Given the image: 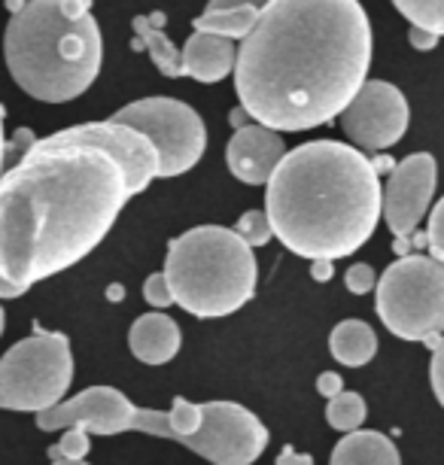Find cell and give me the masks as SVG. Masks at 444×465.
I'll use <instances>...</instances> for the list:
<instances>
[{"label": "cell", "mask_w": 444, "mask_h": 465, "mask_svg": "<svg viewBox=\"0 0 444 465\" xmlns=\"http://www.w3.org/2000/svg\"><path fill=\"white\" fill-rule=\"evenodd\" d=\"M439 34L429 31V28H420V25H411V31H408V43L417 49V52H432L439 46Z\"/></svg>", "instance_id": "cell-27"}, {"label": "cell", "mask_w": 444, "mask_h": 465, "mask_svg": "<svg viewBox=\"0 0 444 465\" xmlns=\"http://www.w3.org/2000/svg\"><path fill=\"white\" fill-rule=\"evenodd\" d=\"M378 317L402 341L435 347L444 335V262L402 256L378 280Z\"/></svg>", "instance_id": "cell-7"}, {"label": "cell", "mask_w": 444, "mask_h": 465, "mask_svg": "<svg viewBox=\"0 0 444 465\" xmlns=\"http://www.w3.org/2000/svg\"><path fill=\"white\" fill-rule=\"evenodd\" d=\"M429 377H432V390L439 405L444 408V335L439 344L432 347V365H429Z\"/></svg>", "instance_id": "cell-26"}, {"label": "cell", "mask_w": 444, "mask_h": 465, "mask_svg": "<svg viewBox=\"0 0 444 465\" xmlns=\"http://www.w3.org/2000/svg\"><path fill=\"white\" fill-rule=\"evenodd\" d=\"M143 298L150 302L153 307H171L177 304L173 302V289H171V280L164 271H159V274H150L143 283Z\"/></svg>", "instance_id": "cell-24"}, {"label": "cell", "mask_w": 444, "mask_h": 465, "mask_svg": "<svg viewBox=\"0 0 444 465\" xmlns=\"http://www.w3.org/2000/svg\"><path fill=\"white\" fill-rule=\"evenodd\" d=\"M259 6H229V10H207L192 22L195 31H211L222 34V37L243 40L252 31V25L259 19Z\"/></svg>", "instance_id": "cell-18"}, {"label": "cell", "mask_w": 444, "mask_h": 465, "mask_svg": "<svg viewBox=\"0 0 444 465\" xmlns=\"http://www.w3.org/2000/svg\"><path fill=\"white\" fill-rule=\"evenodd\" d=\"M74 381L71 341L61 331H34L0 359V408L46 411L64 399Z\"/></svg>", "instance_id": "cell-8"}, {"label": "cell", "mask_w": 444, "mask_h": 465, "mask_svg": "<svg viewBox=\"0 0 444 465\" xmlns=\"http://www.w3.org/2000/svg\"><path fill=\"white\" fill-rule=\"evenodd\" d=\"M335 274V259H311V277L317 283H326Z\"/></svg>", "instance_id": "cell-29"}, {"label": "cell", "mask_w": 444, "mask_h": 465, "mask_svg": "<svg viewBox=\"0 0 444 465\" xmlns=\"http://www.w3.org/2000/svg\"><path fill=\"white\" fill-rule=\"evenodd\" d=\"M6 134H4V107H0V177H4V162H6Z\"/></svg>", "instance_id": "cell-32"}, {"label": "cell", "mask_w": 444, "mask_h": 465, "mask_svg": "<svg viewBox=\"0 0 444 465\" xmlns=\"http://www.w3.org/2000/svg\"><path fill=\"white\" fill-rule=\"evenodd\" d=\"M180 326L164 313H143L128 331V347L143 365H164L180 353Z\"/></svg>", "instance_id": "cell-14"}, {"label": "cell", "mask_w": 444, "mask_h": 465, "mask_svg": "<svg viewBox=\"0 0 444 465\" xmlns=\"http://www.w3.org/2000/svg\"><path fill=\"white\" fill-rule=\"evenodd\" d=\"M426 247L439 262H444V198L432 207L429 228H426Z\"/></svg>", "instance_id": "cell-25"}, {"label": "cell", "mask_w": 444, "mask_h": 465, "mask_svg": "<svg viewBox=\"0 0 444 465\" xmlns=\"http://www.w3.org/2000/svg\"><path fill=\"white\" fill-rule=\"evenodd\" d=\"M164 274L173 302L198 320L241 311L256 295V256L234 228L198 225L168 243Z\"/></svg>", "instance_id": "cell-6"}, {"label": "cell", "mask_w": 444, "mask_h": 465, "mask_svg": "<svg viewBox=\"0 0 444 465\" xmlns=\"http://www.w3.org/2000/svg\"><path fill=\"white\" fill-rule=\"evenodd\" d=\"M332 462L335 465H399L402 456H399L396 444L390 441L384 432L353 429V432H344L341 441L335 444Z\"/></svg>", "instance_id": "cell-15"}, {"label": "cell", "mask_w": 444, "mask_h": 465, "mask_svg": "<svg viewBox=\"0 0 444 465\" xmlns=\"http://www.w3.org/2000/svg\"><path fill=\"white\" fill-rule=\"evenodd\" d=\"M92 432L85 426H67L64 429V438L52 447L49 450V460L52 462H80L85 460V453H89L92 447Z\"/></svg>", "instance_id": "cell-21"}, {"label": "cell", "mask_w": 444, "mask_h": 465, "mask_svg": "<svg viewBox=\"0 0 444 465\" xmlns=\"http://www.w3.org/2000/svg\"><path fill=\"white\" fill-rule=\"evenodd\" d=\"M274 238L301 259H344L371 241L384 186L369 155L341 140H311L283 155L265 183Z\"/></svg>", "instance_id": "cell-3"}, {"label": "cell", "mask_w": 444, "mask_h": 465, "mask_svg": "<svg viewBox=\"0 0 444 465\" xmlns=\"http://www.w3.org/2000/svg\"><path fill=\"white\" fill-rule=\"evenodd\" d=\"M234 232H238L241 238L250 243V247H265V243L271 241V234H274V225H271L268 210H247V213L238 219Z\"/></svg>", "instance_id": "cell-22"}, {"label": "cell", "mask_w": 444, "mask_h": 465, "mask_svg": "<svg viewBox=\"0 0 444 465\" xmlns=\"http://www.w3.org/2000/svg\"><path fill=\"white\" fill-rule=\"evenodd\" d=\"M132 28L137 34V40H141V46L150 52L153 64L159 67L162 76H168V80L183 76V52L173 46L168 40V34H164V13L137 15L132 22Z\"/></svg>", "instance_id": "cell-16"}, {"label": "cell", "mask_w": 444, "mask_h": 465, "mask_svg": "<svg viewBox=\"0 0 444 465\" xmlns=\"http://www.w3.org/2000/svg\"><path fill=\"white\" fill-rule=\"evenodd\" d=\"M344 390V381H341V374H335V371H323L317 377V392L323 399H332L338 396V392Z\"/></svg>", "instance_id": "cell-28"}, {"label": "cell", "mask_w": 444, "mask_h": 465, "mask_svg": "<svg viewBox=\"0 0 444 465\" xmlns=\"http://www.w3.org/2000/svg\"><path fill=\"white\" fill-rule=\"evenodd\" d=\"M371 22L360 0H271L241 40L234 92L277 131L338 119L369 80Z\"/></svg>", "instance_id": "cell-2"}, {"label": "cell", "mask_w": 444, "mask_h": 465, "mask_svg": "<svg viewBox=\"0 0 444 465\" xmlns=\"http://www.w3.org/2000/svg\"><path fill=\"white\" fill-rule=\"evenodd\" d=\"M365 414H369L365 399L360 392H350V390H341L338 396L329 399V405H326L329 426L338 429V432H353V429H360L365 423Z\"/></svg>", "instance_id": "cell-19"}, {"label": "cell", "mask_w": 444, "mask_h": 465, "mask_svg": "<svg viewBox=\"0 0 444 465\" xmlns=\"http://www.w3.org/2000/svg\"><path fill=\"white\" fill-rule=\"evenodd\" d=\"M28 292V286H22V283H13L10 277H4L0 274V298H19Z\"/></svg>", "instance_id": "cell-31"}, {"label": "cell", "mask_w": 444, "mask_h": 465, "mask_svg": "<svg viewBox=\"0 0 444 465\" xmlns=\"http://www.w3.org/2000/svg\"><path fill=\"white\" fill-rule=\"evenodd\" d=\"M286 146L283 137L271 125H241L229 140L225 149V164H229L232 177L247 183V186H265L283 162Z\"/></svg>", "instance_id": "cell-12"}, {"label": "cell", "mask_w": 444, "mask_h": 465, "mask_svg": "<svg viewBox=\"0 0 444 465\" xmlns=\"http://www.w3.org/2000/svg\"><path fill=\"white\" fill-rule=\"evenodd\" d=\"M393 6L411 25L435 31L444 37V0H393Z\"/></svg>", "instance_id": "cell-20"}, {"label": "cell", "mask_w": 444, "mask_h": 465, "mask_svg": "<svg viewBox=\"0 0 444 465\" xmlns=\"http://www.w3.org/2000/svg\"><path fill=\"white\" fill-rule=\"evenodd\" d=\"M338 119H341L347 137L360 149H390L405 137L411 110H408L405 94L393 83L365 80Z\"/></svg>", "instance_id": "cell-10"}, {"label": "cell", "mask_w": 444, "mask_h": 465, "mask_svg": "<svg viewBox=\"0 0 444 465\" xmlns=\"http://www.w3.org/2000/svg\"><path fill=\"white\" fill-rule=\"evenodd\" d=\"M4 58L25 94L67 104L98 80L104 40L92 0H28L10 15Z\"/></svg>", "instance_id": "cell-5"}, {"label": "cell", "mask_w": 444, "mask_h": 465, "mask_svg": "<svg viewBox=\"0 0 444 465\" xmlns=\"http://www.w3.org/2000/svg\"><path fill=\"white\" fill-rule=\"evenodd\" d=\"M4 322H6V313H4V307H0V335H4Z\"/></svg>", "instance_id": "cell-34"}, {"label": "cell", "mask_w": 444, "mask_h": 465, "mask_svg": "<svg viewBox=\"0 0 444 465\" xmlns=\"http://www.w3.org/2000/svg\"><path fill=\"white\" fill-rule=\"evenodd\" d=\"M439 186V164L429 153L408 155L390 171L384 186V219L396 234V250L408 252L420 219L429 213V204Z\"/></svg>", "instance_id": "cell-11"}, {"label": "cell", "mask_w": 444, "mask_h": 465, "mask_svg": "<svg viewBox=\"0 0 444 465\" xmlns=\"http://www.w3.org/2000/svg\"><path fill=\"white\" fill-rule=\"evenodd\" d=\"M378 274H374L371 265H365V262H356V265L347 268L344 274V286L350 289L353 295H369L371 289H378Z\"/></svg>", "instance_id": "cell-23"}, {"label": "cell", "mask_w": 444, "mask_h": 465, "mask_svg": "<svg viewBox=\"0 0 444 465\" xmlns=\"http://www.w3.org/2000/svg\"><path fill=\"white\" fill-rule=\"evenodd\" d=\"M67 426H85L92 435L143 432L171 438L216 465H250L268 447V429L262 420L234 401L195 405L177 396L164 414V411L132 405L113 386H89L80 396L37 411L40 432H55Z\"/></svg>", "instance_id": "cell-4"}, {"label": "cell", "mask_w": 444, "mask_h": 465, "mask_svg": "<svg viewBox=\"0 0 444 465\" xmlns=\"http://www.w3.org/2000/svg\"><path fill=\"white\" fill-rule=\"evenodd\" d=\"M155 177L153 140L113 119L31 140L0 177V274L31 289L76 265Z\"/></svg>", "instance_id": "cell-1"}, {"label": "cell", "mask_w": 444, "mask_h": 465, "mask_svg": "<svg viewBox=\"0 0 444 465\" xmlns=\"http://www.w3.org/2000/svg\"><path fill=\"white\" fill-rule=\"evenodd\" d=\"M113 122L132 125L153 140L159 153V177H180L202 162L207 149V128L202 116L177 98H143L122 107Z\"/></svg>", "instance_id": "cell-9"}, {"label": "cell", "mask_w": 444, "mask_h": 465, "mask_svg": "<svg viewBox=\"0 0 444 465\" xmlns=\"http://www.w3.org/2000/svg\"><path fill=\"white\" fill-rule=\"evenodd\" d=\"M329 350H332V356L341 365L362 368L378 353V335L371 331L369 322L344 320V322H338L332 329V335H329Z\"/></svg>", "instance_id": "cell-17"}, {"label": "cell", "mask_w": 444, "mask_h": 465, "mask_svg": "<svg viewBox=\"0 0 444 465\" xmlns=\"http://www.w3.org/2000/svg\"><path fill=\"white\" fill-rule=\"evenodd\" d=\"M265 4H271V0H211L207 10H229V6H259L262 10Z\"/></svg>", "instance_id": "cell-30"}, {"label": "cell", "mask_w": 444, "mask_h": 465, "mask_svg": "<svg viewBox=\"0 0 444 465\" xmlns=\"http://www.w3.org/2000/svg\"><path fill=\"white\" fill-rule=\"evenodd\" d=\"M281 462H311V456H295V453H283Z\"/></svg>", "instance_id": "cell-33"}, {"label": "cell", "mask_w": 444, "mask_h": 465, "mask_svg": "<svg viewBox=\"0 0 444 465\" xmlns=\"http://www.w3.org/2000/svg\"><path fill=\"white\" fill-rule=\"evenodd\" d=\"M238 64V49L232 37L211 31H195L183 46V76H192L198 83H220Z\"/></svg>", "instance_id": "cell-13"}]
</instances>
